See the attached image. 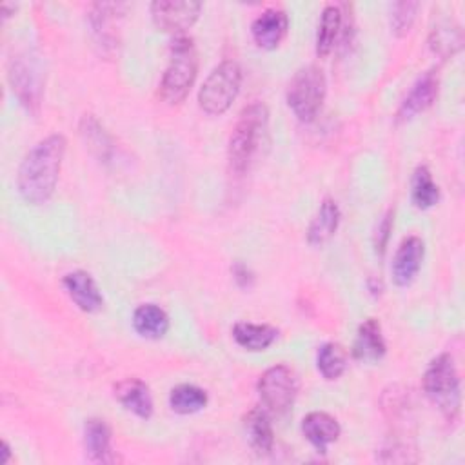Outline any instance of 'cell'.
I'll return each mask as SVG.
<instances>
[{
    "label": "cell",
    "mask_w": 465,
    "mask_h": 465,
    "mask_svg": "<svg viewBox=\"0 0 465 465\" xmlns=\"http://www.w3.org/2000/svg\"><path fill=\"white\" fill-rule=\"evenodd\" d=\"M420 4L418 2H394L391 5V29L394 35L403 36L411 31L414 18H416V11H418Z\"/></svg>",
    "instance_id": "f1b7e54d"
},
{
    "label": "cell",
    "mask_w": 465,
    "mask_h": 465,
    "mask_svg": "<svg viewBox=\"0 0 465 465\" xmlns=\"http://www.w3.org/2000/svg\"><path fill=\"white\" fill-rule=\"evenodd\" d=\"M287 29H289L287 13L283 9L269 7L254 18L251 25V35L258 47L274 49L280 45V42L287 35Z\"/></svg>",
    "instance_id": "8fae6325"
},
{
    "label": "cell",
    "mask_w": 465,
    "mask_h": 465,
    "mask_svg": "<svg viewBox=\"0 0 465 465\" xmlns=\"http://www.w3.org/2000/svg\"><path fill=\"white\" fill-rule=\"evenodd\" d=\"M116 400L142 420H149L153 414V396L149 387L138 378H125L114 385Z\"/></svg>",
    "instance_id": "9a60e30c"
},
{
    "label": "cell",
    "mask_w": 465,
    "mask_h": 465,
    "mask_svg": "<svg viewBox=\"0 0 465 465\" xmlns=\"http://www.w3.org/2000/svg\"><path fill=\"white\" fill-rule=\"evenodd\" d=\"M202 4L191 0H156L151 4V18L160 31L182 35L200 16Z\"/></svg>",
    "instance_id": "ba28073f"
},
{
    "label": "cell",
    "mask_w": 465,
    "mask_h": 465,
    "mask_svg": "<svg viewBox=\"0 0 465 465\" xmlns=\"http://www.w3.org/2000/svg\"><path fill=\"white\" fill-rule=\"evenodd\" d=\"M82 134L85 136V142L89 143V147L100 156V158H107L109 151H111V143H109V136L104 133L102 125L98 124L96 118H93L91 114H85L82 120Z\"/></svg>",
    "instance_id": "83f0119b"
},
{
    "label": "cell",
    "mask_w": 465,
    "mask_h": 465,
    "mask_svg": "<svg viewBox=\"0 0 465 465\" xmlns=\"http://www.w3.org/2000/svg\"><path fill=\"white\" fill-rule=\"evenodd\" d=\"M267 122L269 111L262 102H252L242 109L232 127L227 149L229 163L234 173L242 174L249 167L267 131Z\"/></svg>",
    "instance_id": "3957f363"
},
{
    "label": "cell",
    "mask_w": 465,
    "mask_h": 465,
    "mask_svg": "<svg viewBox=\"0 0 465 465\" xmlns=\"http://www.w3.org/2000/svg\"><path fill=\"white\" fill-rule=\"evenodd\" d=\"M391 229H392V211H387L381 216V220L378 222L376 231H374V249H376V252H380V254L385 252V247H387V242H389V236H391Z\"/></svg>",
    "instance_id": "f546056e"
},
{
    "label": "cell",
    "mask_w": 465,
    "mask_h": 465,
    "mask_svg": "<svg viewBox=\"0 0 465 465\" xmlns=\"http://www.w3.org/2000/svg\"><path fill=\"white\" fill-rule=\"evenodd\" d=\"M411 198L418 209H430L440 200V187L432 180L429 167L420 165L414 171L411 183Z\"/></svg>",
    "instance_id": "d4e9b609"
},
{
    "label": "cell",
    "mask_w": 465,
    "mask_h": 465,
    "mask_svg": "<svg viewBox=\"0 0 465 465\" xmlns=\"http://www.w3.org/2000/svg\"><path fill=\"white\" fill-rule=\"evenodd\" d=\"M169 49L171 56L160 82V96L174 105L185 100L196 80L198 53L193 38L187 35H176Z\"/></svg>",
    "instance_id": "7a4b0ae2"
},
{
    "label": "cell",
    "mask_w": 465,
    "mask_h": 465,
    "mask_svg": "<svg viewBox=\"0 0 465 465\" xmlns=\"http://www.w3.org/2000/svg\"><path fill=\"white\" fill-rule=\"evenodd\" d=\"M243 432H245L249 445L258 454L271 452L272 443H274V432H272V425H271L267 411L251 409L243 416Z\"/></svg>",
    "instance_id": "ffe728a7"
},
{
    "label": "cell",
    "mask_w": 465,
    "mask_h": 465,
    "mask_svg": "<svg viewBox=\"0 0 465 465\" xmlns=\"http://www.w3.org/2000/svg\"><path fill=\"white\" fill-rule=\"evenodd\" d=\"M327 80L318 65H305L294 73L287 85V104L302 122H311L322 109Z\"/></svg>",
    "instance_id": "8992f818"
},
{
    "label": "cell",
    "mask_w": 465,
    "mask_h": 465,
    "mask_svg": "<svg viewBox=\"0 0 465 465\" xmlns=\"http://www.w3.org/2000/svg\"><path fill=\"white\" fill-rule=\"evenodd\" d=\"M169 405L178 414H193L207 405V392L202 387L182 383L171 391Z\"/></svg>",
    "instance_id": "484cf974"
},
{
    "label": "cell",
    "mask_w": 465,
    "mask_h": 465,
    "mask_svg": "<svg viewBox=\"0 0 465 465\" xmlns=\"http://www.w3.org/2000/svg\"><path fill=\"white\" fill-rule=\"evenodd\" d=\"M84 449L89 460L109 463L113 461L111 450V429L105 420L89 418L84 425Z\"/></svg>",
    "instance_id": "ac0fdd59"
},
{
    "label": "cell",
    "mask_w": 465,
    "mask_h": 465,
    "mask_svg": "<svg viewBox=\"0 0 465 465\" xmlns=\"http://www.w3.org/2000/svg\"><path fill=\"white\" fill-rule=\"evenodd\" d=\"M65 145L67 142L64 134H49L24 156L16 174V187L27 203L42 205L53 196Z\"/></svg>",
    "instance_id": "6da1fadb"
},
{
    "label": "cell",
    "mask_w": 465,
    "mask_h": 465,
    "mask_svg": "<svg viewBox=\"0 0 465 465\" xmlns=\"http://www.w3.org/2000/svg\"><path fill=\"white\" fill-rule=\"evenodd\" d=\"M133 327L140 336L158 340L169 331V316L162 307L154 303H143L133 312Z\"/></svg>",
    "instance_id": "7402d4cb"
},
{
    "label": "cell",
    "mask_w": 465,
    "mask_h": 465,
    "mask_svg": "<svg viewBox=\"0 0 465 465\" xmlns=\"http://www.w3.org/2000/svg\"><path fill=\"white\" fill-rule=\"evenodd\" d=\"M438 74L434 71H427L423 73L414 85L411 87V91L407 93V96L403 98L400 111H398V118L400 120H411L414 118L418 113L425 111L436 98L438 94Z\"/></svg>",
    "instance_id": "5bb4252c"
},
{
    "label": "cell",
    "mask_w": 465,
    "mask_h": 465,
    "mask_svg": "<svg viewBox=\"0 0 465 465\" xmlns=\"http://www.w3.org/2000/svg\"><path fill=\"white\" fill-rule=\"evenodd\" d=\"M127 4H114V2H98L91 5L89 24L94 36V42L102 47L104 53L114 51L118 44V29L116 22L124 15Z\"/></svg>",
    "instance_id": "9c48e42d"
},
{
    "label": "cell",
    "mask_w": 465,
    "mask_h": 465,
    "mask_svg": "<svg viewBox=\"0 0 465 465\" xmlns=\"http://www.w3.org/2000/svg\"><path fill=\"white\" fill-rule=\"evenodd\" d=\"M302 432L318 452H325L327 447L338 440L341 429L334 416L314 411L302 420Z\"/></svg>",
    "instance_id": "2e32d148"
},
{
    "label": "cell",
    "mask_w": 465,
    "mask_h": 465,
    "mask_svg": "<svg viewBox=\"0 0 465 465\" xmlns=\"http://www.w3.org/2000/svg\"><path fill=\"white\" fill-rule=\"evenodd\" d=\"M423 391L445 418L454 420L458 416L461 392L458 371L450 354L443 352L429 363L423 374Z\"/></svg>",
    "instance_id": "277c9868"
},
{
    "label": "cell",
    "mask_w": 465,
    "mask_h": 465,
    "mask_svg": "<svg viewBox=\"0 0 465 465\" xmlns=\"http://www.w3.org/2000/svg\"><path fill=\"white\" fill-rule=\"evenodd\" d=\"M232 276H234V280L240 287H251L252 282H254V276H252L251 269L242 262H236L232 265Z\"/></svg>",
    "instance_id": "4dcf8cb0"
},
{
    "label": "cell",
    "mask_w": 465,
    "mask_h": 465,
    "mask_svg": "<svg viewBox=\"0 0 465 465\" xmlns=\"http://www.w3.org/2000/svg\"><path fill=\"white\" fill-rule=\"evenodd\" d=\"M11 460V447H9V443L4 440L2 441V463H7Z\"/></svg>",
    "instance_id": "1f68e13d"
},
{
    "label": "cell",
    "mask_w": 465,
    "mask_h": 465,
    "mask_svg": "<svg viewBox=\"0 0 465 465\" xmlns=\"http://www.w3.org/2000/svg\"><path fill=\"white\" fill-rule=\"evenodd\" d=\"M64 287L74 305L84 312H96L104 305V296L93 280V276L85 271H71L64 276Z\"/></svg>",
    "instance_id": "7c38bea8"
},
{
    "label": "cell",
    "mask_w": 465,
    "mask_h": 465,
    "mask_svg": "<svg viewBox=\"0 0 465 465\" xmlns=\"http://www.w3.org/2000/svg\"><path fill=\"white\" fill-rule=\"evenodd\" d=\"M385 354V340L381 325L374 318H367L356 332L352 343V356L360 361H378Z\"/></svg>",
    "instance_id": "e0dca14e"
},
{
    "label": "cell",
    "mask_w": 465,
    "mask_h": 465,
    "mask_svg": "<svg viewBox=\"0 0 465 465\" xmlns=\"http://www.w3.org/2000/svg\"><path fill=\"white\" fill-rule=\"evenodd\" d=\"M340 207L332 198H325L307 229V242L311 245H322L329 242L340 225Z\"/></svg>",
    "instance_id": "d6986e66"
},
{
    "label": "cell",
    "mask_w": 465,
    "mask_h": 465,
    "mask_svg": "<svg viewBox=\"0 0 465 465\" xmlns=\"http://www.w3.org/2000/svg\"><path fill=\"white\" fill-rule=\"evenodd\" d=\"M341 9L334 4H329L323 7L318 22V31H316V54L318 56H327L334 45L336 38L341 29Z\"/></svg>",
    "instance_id": "603a6c76"
},
{
    "label": "cell",
    "mask_w": 465,
    "mask_h": 465,
    "mask_svg": "<svg viewBox=\"0 0 465 465\" xmlns=\"http://www.w3.org/2000/svg\"><path fill=\"white\" fill-rule=\"evenodd\" d=\"M349 363V354L343 345L336 341H327L318 349L316 367L325 380H338Z\"/></svg>",
    "instance_id": "cb8c5ba5"
},
{
    "label": "cell",
    "mask_w": 465,
    "mask_h": 465,
    "mask_svg": "<svg viewBox=\"0 0 465 465\" xmlns=\"http://www.w3.org/2000/svg\"><path fill=\"white\" fill-rule=\"evenodd\" d=\"M430 47L434 53L441 56L454 54L461 47V31L458 25H450L449 22L440 24L432 29L430 35Z\"/></svg>",
    "instance_id": "4316f807"
},
{
    "label": "cell",
    "mask_w": 465,
    "mask_h": 465,
    "mask_svg": "<svg viewBox=\"0 0 465 465\" xmlns=\"http://www.w3.org/2000/svg\"><path fill=\"white\" fill-rule=\"evenodd\" d=\"M425 256V243L420 236L405 238L394 252L391 272L392 280L398 287L409 285L421 269V262Z\"/></svg>",
    "instance_id": "30bf717a"
},
{
    "label": "cell",
    "mask_w": 465,
    "mask_h": 465,
    "mask_svg": "<svg viewBox=\"0 0 465 465\" xmlns=\"http://www.w3.org/2000/svg\"><path fill=\"white\" fill-rule=\"evenodd\" d=\"M9 82L27 109H33L40 104V76L35 65H31L25 58H16L11 62Z\"/></svg>",
    "instance_id": "4fadbf2b"
},
{
    "label": "cell",
    "mask_w": 465,
    "mask_h": 465,
    "mask_svg": "<svg viewBox=\"0 0 465 465\" xmlns=\"http://www.w3.org/2000/svg\"><path fill=\"white\" fill-rule=\"evenodd\" d=\"M232 338L240 347L256 352V351H265L276 341L278 329L267 323L238 322L232 327Z\"/></svg>",
    "instance_id": "44dd1931"
},
{
    "label": "cell",
    "mask_w": 465,
    "mask_h": 465,
    "mask_svg": "<svg viewBox=\"0 0 465 465\" xmlns=\"http://www.w3.org/2000/svg\"><path fill=\"white\" fill-rule=\"evenodd\" d=\"M298 387L296 372L283 363L269 367L258 380L260 400L272 414H285L292 407Z\"/></svg>",
    "instance_id": "52a82bcc"
},
{
    "label": "cell",
    "mask_w": 465,
    "mask_h": 465,
    "mask_svg": "<svg viewBox=\"0 0 465 465\" xmlns=\"http://www.w3.org/2000/svg\"><path fill=\"white\" fill-rule=\"evenodd\" d=\"M242 69L234 60L220 62L198 91V105L211 116L223 114L240 93Z\"/></svg>",
    "instance_id": "5b68a950"
}]
</instances>
